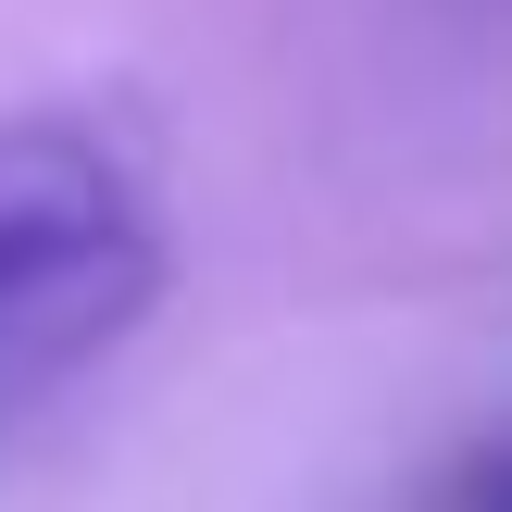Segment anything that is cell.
<instances>
[{
	"instance_id": "cell-1",
	"label": "cell",
	"mask_w": 512,
	"mask_h": 512,
	"mask_svg": "<svg viewBox=\"0 0 512 512\" xmlns=\"http://www.w3.org/2000/svg\"><path fill=\"white\" fill-rule=\"evenodd\" d=\"M163 288L150 175L100 113H0V413L113 350Z\"/></svg>"
},
{
	"instance_id": "cell-2",
	"label": "cell",
	"mask_w": 512,
	"mask_h": 512,
	"mask_svg": "<svg viewBox=\"0 0 512 512\" xmlns=\"http://www.w3.org/2000/svg\"><path fill=\"white\" fill-rule=\"evenodd\" d=\"M438 512H512V438L500 450H463L450 488H438Z\"/></svg>"
}]
</instances>
